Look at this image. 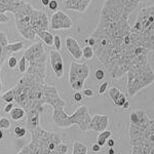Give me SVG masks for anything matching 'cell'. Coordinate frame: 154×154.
<instances>
[{
    "label": "cell",
    "mask_w": 154,
    "mask_h": 154,
    "mask_svg": "<svg viewBox=\"0 0 154 154\" xmlns=\"http://www.w3.org/2000/svg\"><path fill=\"white\" fill-rule=\"evenodd\" d=\"M0 128L2 130H9L11 128V122L7 117H1L0 118Z\"/></svg>",
    "instance_id": "cell-27"
},
{
    "label": "cell",
    "mask_w": 154,
    "mask_h": 154,
    "mask_svg": "<svg viewBox=\"0 0 154 154\" xmlns=\"http://www.w3.org/2000/svg\"><path fill=\"white\" fill-rule=\"evenodd\" d=\"M82 93L83 95L85 97H88V98H91V97H94V91L91 88H84L82 89Z\"/></svg>",
    "instance_id": "cell-35"
},
{
    "label": "cell",
    "mask_w": 154,
    "mask_h": 154,
    "mask_svg": "<svg viewBox=\"0 0 154 154\" xmlns=\"http://www.w3.org/2000/svg\"><path fill=\"white\" fill-rule=\"evenodd\" d=\"M108 153H109V154H115V153H116V151L114 150L113 147H110V149H109V151H108Z\"/></svg>",
    "instance_id": "cell-42"
},
{
    "label": "cell",
    "mask_w": 154,
    "mask_h": 154,
    "mask_svg": "<svg viewBox=\"0 0 154 154\" xmlns=\"http://www.w3.org/2000/svg\"><path fill=\"white\" fill-rule=\"evenodd\" d=\"M107 88H108V82H107V81H105V82H103V83H101L100 85H99V88H98L99 95H103V94H105L106 91H107Z\"/></svg>",
    "instance_id": "cell-32"
},
{
    "label": "cell",
    "mask_w": 154,
    "mask_h": 154,
    "mask_svg": "<svg viewBox=\"0 0 154 154\" xmlns=\"http://www.w3.org/2000/svg\"><path fill=\"white\" fill-rule=\"evenodd\" d=\"M45 73L26 71L12 88L14 101L25 111L37 109L42 113V86L45 83Z\"/></svg>",
    "instance_id": "cell-1"
},
{
    "label": "cell",
    "mask_w": 154,
    "mask_h": 154,
    "mask_svg": "<svg viewBox=\"0 0 154 154\" xmlns=\"http://www.w3.org/2000/svg\"><path fill=\"white\" fill-rule=\"evenodd\" d=\"M51 119L59 128H65L72 125H77L81 131H88L91 115L89 114L88 107L86 105L78 107L71 115H68L65 112L64 107H57L54 108Z\"/></svg>",
    "instance_id": "cell-4"
},
{
    "label": "cell",
    "mask_w": 154,
    "mask_h": 154,
    "mask_svg": "<svg viewBox=\"0 0 154 154\" xmlns=\"http://www.w3.org/2000/svg\"><path fill=\"white\" fill-rule=\"evenodd\" d=\"M4 63H5V61H4V60H3V59H2V58H1V57H0V67H1L2 65H3V64H4Z\"/></svg>",
    "instance_id": "cell-44"
},
{
    "label": "cell",
    "mask_w": 154,
    "mask_h": 154,
    "mask_svg": "<svg viewBox=\"0 0 154 154\" xmlns=\"http://www.w3.org/2000/svg\"><path fill=\"white\" fill-rule=\"evenodd\" d=\"M7 22H8V17L6 16V14H2V12H0V24L7 23Z\"/></svg>",
    "instance_id": "cell-36"
},
{
    "label": "cell",
    "mask_w": 154,
    "mask_h": 154,
    "mask_svg": "<svg viewBox=\"0 0 154 154\" xmlns=\"http://www.w3.org/2000/svg\"><path fill=\"white\" fill-rule=\"evenodd\" d=\"M106 144H108L109 147H113V146L115 145V141H114L113 139H111V137H110V138H109L108 140H107Z\"/></svg>",
    "instance_id": "cell-39"
},
{
    "label": "cell",
    "mask_w": 154,
    "mask_h": 154,
    "mask_svg": "<svg viewBox=\"0 0 154 154\" xmlns=\"http://www.w3.org/2000/svg\"><path fill=\"white\" fill-rule=\"evenodd\" d=\"M95 56L93 51V48L91 46H84V48H82V58H84L85 60H91L93 59V57Z\"/></svg>",
    "instance_id": "cell-23"
},
{
    "label": "cell",
    "mask_w": 154,
    "mask_h": 154,
    "mask_svg": "<svg viewBox=\"0 0 154 154\" xmlns=\"http://www.w3.org/2000/svg\"><path fill=\"white\" fill-rule=\"evenodd\" d=\"M23 48H24V43L21 41L14 42V43H11V42H9V43L6 45V49L11 53V54H14V53H18V51H21Z\"/></svg>",
    "instance_id": "cell-19"
},
{
    "label": "cell",
    "mask_w": 154,
    "mask_h": 154,
    "mask_svg": "<svg viewBox=\"0 0 154 154\" xmlns=\"http://www.w3.org/2000/svg\"><path fill=\"white\" fill-rule=\"evenodd\" d=\"M121 108H123V109H128L130 108V103H128V101H126L125 104H123V106L121 107Z\"/></svg>",
    "instance_id": "cell-40"
},
{
    "label": "cell",
    "mask_w": 154,
    "mask_h": 154,
    "mask_svg": "<svg viewBox=\"0 0 154 154\" xmlns=\"http://www.w3.org/2000/svg\"><path fill=\"white\" fill-rule=\"evenodd\" d=\"M121 93H122V91H121L120 89H118L117 88H115V86L109 88V97L111 98V100L113 101L114 104L116 103V101H117V99L119 98Z\"/></svg>",
    "instance_id": "cell-21"
},
{
    "label": "cell",
    "mask_w": 154,
    "mask_h": 154,
    "mask_svg": "<svg viewBox=\"0 0 154 154\" xmlns=\"http://www.w3.org/2000/svg\"><path fill=\"white\" fill-rule=\"evenodd\" d=\"M154 120L143 110L130 113V143L139 145L146 142H154Z\"/></svg>",
    "instance_id": "cell-3"
},
{
    "label": "cell",
    "mask_w": 154,
    "mask_h": 154,
    "mask_svg": "<svg viewBox=\"0 0 154 154\" xmlns=\"http://www.w3.org/2000/svg\"><path fill=\"white\" fill-rule=\"evenodd\" d=\"M73 154H86L88 153V147L80 142H74L73 144Z\"/></svg>",
    "instance_id": "cell-20"
},
{
    "label": "cell",
    "mask_w": 154,
    "mask_h": 154,
    "mask_svg": "<svg viewBox=\"0 0 154 154\" xmlns=\"http://www.w3.org/2000/svg\"><path fill=\"white\" fill-rule=\"evenodd\" d=\"M36 36H38L46 45L51 46L54 44V35L48 32V30H40L37 32Z\"/></svg>",
    "instance_id": "cell-16"
},
{
    "label": "cell",
    "mask_w": 154,
    "mask_h": 154,
    "mask_svg": "<svg viewBox=\"0 0 154 154\" xmlns=\"http://www.w3.org/2000/svg\"><path fill=\"white\" fill-rule=\"evenodd\" d=\"M48 7L51 11H58V8H59V2L57 1V0H51L49 1V3H48Z\"/></svg>",
    "instance_id": "cell-31"
},
{
    "label": "cell",
    "mask_w": 154,
    "mask_h": 154,
    "mask_svg": "<svg viewBox=\"0 0 154 154\" xmlns=\"http://www.w3.org/2000/svg\"><path fill=\"white\" fill-rule=\"evenodd\" d=\"M42 105L48 104L53 108L57 107H65L66 102L60 97L59 91L56 86L49 85V84H43L42 86V97H41Z\"/></svg>",
    "instance_id": "cell-9"
},
{
    "label": "cell",
    "mask_w": 154,
    "mask_h": 154,
    "mask_svg": "<svg viewBox=\"0 0 154 154\" xmlns=\"http://www.w3.org/2000/svg\"><path fill=\"white\" fill-rule=\"evenodd\" d=\"M126 101H128V99H126L125 94L121 93V94H120V96H119V98L117 99V101H116L115 105L117 106V107H120V108H121V107L123 106V104H125Z\"/></svg>",
    "instance_id": "cell-30"
},
{
    "label": "cell",
    "mask_w": 154,
    "mask_h": 154,
    "mask_svg": "<svg viewBox=\"0 0 154 154\" xmlns=\"http://www.w3.org/2000/svg\"><path fill=\"white\" fill-rule=\"evenodd\" d=\"M65 45L68 53L71 54L74 60H81L82 59V48L79 45L78 41L71 36L65 38Z\"/></svg>",
    "instance_id": "cell-13"
},
{
    "label": "cell",
    "mask_w": 154,
    "mask_h": 154,
    "mask_svg": "<svg viewBox=\"0 0 154 154\" xmlns=\"http://www.w3.org/2000/svg\"><path fill=\"white\" fill-rule=\"evenodd\" d=\"M27 131L33 130L34 128L40 125V114L41 112L38 111L37 109H31V110H27Z\"/></svg>",
    "instance_id": "cell-15"
},
{
    "label": "cell",
    "mask_w": 154,
    "mask_h": 154,
    "mask_svg": "<svg viewBox=\"0 0 154 154\" xmlns=\"http://www.w3.org/2000/svg\"><path fill=\"white\" fill-rule=\"evenodd\" d=\"M9 115H11V118L12 119V120L19 121V120H21L23 117H25V115H26V111H25V109L22 108L21 106L12 107L11 112H9Z\"/></svg>",
    "instance_id": "cell-17"
},
{
    "label": "cell",
    "mask_w": 154,
    "mask_h": 154,
    "mask_svg": "<svg viewBox=\"0 0 154 154\" xmlns=\"http://www.w3.org/2000/svg\"><path fill=\"white\" fill-rule=\"evenodd\" d=\"M101 149H102V147L97 142L95 144H93V145H91V150H93L94 152H100Z\"/></svg>",
    "instance_id": "cell-37"
},
{
    "label": "cell",
    "mask_w": 154,
    "mask_h": 154,
    "mask_svg": "<svg viewBox=\"0 0 154 154\" xmlns=\"http://www.w3.org/2000/svg\"><path fill=\"white\" fill-rule=\"evenodd\" d=\"M34 7L25 0H22L21 4L18 8L12 14L14 16L16 21V27L18 32L22 35V37L29 41H34L36 33L30 27V17H31L32 9Z\"/></svg>",
    "instance_id": "cell-6"
},
{
    "label": "cell",
    "mask_w": 154,
    "mask_h": 154,
    "mask_svg": "<svg viewBox=\"0 0 154 154\" xmlns=\"http://www.w3.org/2000/svg\"><path fill=\"white\" fill-rule=\"evenodd\" d=\"M104 77H105V71L103 69H98L96 71V78L98 80H102V79H104Z\"/></svg>",
    "instance_id": "cell-33"
},
{
    "label": "cell",
    "mask_w": 154,
    "mask_h": 154,
    "mask_svg": "<svg viewBox=\"0 0 154 154\" xmlns=\"http://www.w3.org/2000/svg\"><path fill=\"white\" fill-rule=\"evenodd\" d=\"M53 45L54 46V49L56 51H61L62 48V43H61V37L59 35H54V44Z\"/></svg>",
    "instance_id": "cell-29"
},
{
    "label": "cell",
    "mask_w": 154,
    "mask_h": 154,
    "mask_svg": "<svg viewBox=\"0 0 154 154\" xmlns=\"http://www.w3.org/2000/svg\"><path fill=\"white\" fill-rule=\"evenodd\" d=\"M93 0H63V6L68 11L84 12Z\"/></svg>",
    "instance_id": "cell-14"
},
{
    "label": "cell",
    "mask_w": 154,
    "mask_h": 154,
    "mask_svg": "<svg viewBox=\"0 0 154 154\" xmlns=\"http://www.w3.org/2000/svg\"><path fill=\"white\" fill-rule=\"evenodd\" d=\"M18 67H19V72L20 73H25L27 70V68H28V65H27V60L25 58V56L22 57L21 59H20V61L18 62Z\"/></svg>",
    "instance_id": "cell-26"
},
{
    "label": "cell",
    "mask_w": 154,
    "mask_h": 154,
    "mask_svg": "<svg viewBox=\"0 0 154 154\" xmlns=\"http://www.w3.org/2000/svg\"><path fill=\"white\" fill-rule=\"evenodd\" d=\"M68 152V146L65 143L60 142L58 145L54 147L53 154H66Z\"/></svg>",
    "instance_id": "cell-22"
},
{
    "label": "cell",
    "mask_w": 154,
    "mask_h": 154,
    "mask_svg": "<svg viewBox=\"0 0 154 154\" xmlns=\"http://www.w3.org/2000/svg\"><path fill=\"white\" fill-rule=\"evenodd\" d=\"M29 133L31 135V142L19 151L20 154H53L54 147L62 142L58 134L45 131L41 125L34 128Z\"/></svg>",
    "instance_id": "cell-2"
},
{
    "label": "cell",
    "mask_w": 154,
    "mask_h": 154,
    "mask_svg": "<svg viewBox=\"0 0 154 154\" xmlns=\"http://www.w3.org/2000/svg\"><path fill=\"white\" fill-rule=\"evenodd\" d=\"M91 69L88 64L72 62L69 70V83L74 91H81L88 78Z\"/></svg>",
    "instance_id": "cell-8"
},
{
    "label": "cell",
    "mask_w": 154,
    "mask_h": 154,
    "mask_svg": "<svg viewBox=\"0 0 154 154\" xmlns=\"http://www.w3.org/2000/svg\"><path fill=\"white\" fill-rule=\"evenodd\" d=\"M18 59L14 56H9L8 59H7V64H8V67L11 69H14L17 66H18Z\"/></svg>",
    "instance_id": "cell-28"
},
{
    "label": "cell",
    "mask_w": 154,
    "mask_h": 154,
    "mask_svg": "<svg viewBox=\"0 0 154 154\" xmlns=\"http://www.w3.org/2000/svg\"><path fill=\"white\" fill-rule=\"evenodd\" d=\"M14 137L17 138H23L27 135V128H24V126H16L14 130Z\"/></svg>",
    "instance_id": "cell-25"
},
{
    "label": "cell",
    "mask_w": 154,
    "mask_h": 154,
    "mask_svg": "<svg viewBox=\"0 0 154 154\" xmlns=\"http://www.w3.org/2000/svg\"><path fill=\"white\" fill-rule=\"evenodd\" d=\"M24 56L29 64L27 70L37 72L46 71L48 54H46L45 49L43 48V43H41V42L32 43L25 51Z\"/></svg>",
    "instance_id": "cell-7"
},
{
    "label": "cell",
    "mask_w": 154,
    "mask_h": 154,
    "mask_svg": "<svg viewBox=\"0 0 154 154\" xmlns=\"http://www.w3.org/2000/svg\"><path fill=\"white\" fill-rule=\"evenodd\" d=\"M12 107H14V104H12V102H11V103H7V105L5 106V108H4V112H5V113H9V112H11V110L12 109Z\"/></svg>",
    "instance_id": "cell-38"
},
{
    "label": "cell",
    "mask_w": 154,
    "mask_h": 154,
    "mask_svg": "<svg viewBox=\"0 0 154 154\" xmlns=\"http://www.w3.org/2000/svg\"><path fill=\"white\" fill-rule=\"evenodd\" d=\"M111 135H112V131H111L105 130V131H101V133H99L98 137H97V143H98L101 147H103L106 144L107 140L111 137Z\"/></svg>",
    "instance_id": "cell-18"
},
{
    "label": "cell",
    "mask_w": 154,
    "mask_h": 154,
    "mask_svg": "<svg viewBox=\"0 0 154 154\" xmlns=\"http://www.w3.org/2000/svg\"><path fill=\"white\" fill-rule=\"evenodd\" d=\"M126 75H128L126 89L130 97L137 95L143 88L151 85L154 81V73L149 64L135 69H130L126 72Z\"/></svg>",
    "instance_id": "cell-5"
},
{
    "label": "cell",
    "mask_w": 154,
    "mask_h": 154,
    "mask_svg": "<svg viewBox=\"0 0 154 154\" xmlns=\"http://www.w3.org/2000/svg\"><path fill=\"white\" fill-rule=\"evenodd\" d=\"M2 100L5 102V103H11V102L14 101V91H12V88L8 89L5 93L2 94Z\"/></svg>",
    "instance_id": "cell-24"
},
{
    "label": "cell",
    "mask_w": 154,
    "mask_h": 154,
    "mask_svg": "<svg viewBox=\"0 0 154 154\" xmlns=\"http://www.w3.org/2000/svg\"><path fill=\"white\" fill-rule=\"evenodd\" d=\"M49 60H51V66L53 69L54 75L57 78H61L64 75V63L63 57L59 51H51L49 53Z\"/></svg>",
    "instance_id": "cell-11"
},
{
    "label": "cell",
    "mask_w": 154,
    "mask_h": 154,
    "mask_svg": "<svg viewBox=\"0 0 154 154\" xmlns=\"http://www.w3.org/2000/svg\"><path fill=\"white\" fill-rule=\"evenodd\" d=\"M108 125H109L108 115L95 114L94 116H91L88 131H96V133H101V131L107 130Z\"/></svg>",
    "instance_id": "cell-12"
},
{
    "label": "cell",
    "mask_w": 154,
    "mask_h": 154,
    "mask_svg": "<svg viewBox=\"0 0 154 154\" xmlns=\"http://www.w3.org/2000/svg\"><path fill=\"white\" fill-rule=\"evenodd\" d=\"M4 138V135H3V131H2V128H0V140H2V139Z\"/></svg>",
    "instance_id": "cell-43"
},
{
    "label": "cell",
    "mask_w": 154,
    "mask_h": 154,
    "mask_svg": "<svg viewBox=\"0 0 154 154\" xmlns=\"http://www.w3.org/2000/svg\"><path fill=\"white\" fill-rule=\"evenodd\" d=\"M82 98H83V95L80 93V91H75L73 95V100L76 101V102H80L82 101Z\"/></svg>",
    "instance_id": "cell-34"
},
{
    "label": "cell",
    "mask_w": 154,
    "mask_h": 154,
    "mask_svg": "<svg viewBox=\"0 0 154 154\" xmlns=\"http://www.w3.org/2000/svg\"><path fill=\"white\" fill-rule=\"evenodd\" d=\"M49 1H51V0H41V3L43 4V6H48Z\"/></svg>",
    "instance_id": "cell-41"
},
{
    "label": "cell",
    "mask_w": 154,
    "mask_h": 154,
    "mask_svg": "<svg viewBox=\"0 0 154 154\" xmlns=\"http://www.w3.org/2000/svg\"><path fill=\"white\" fill-rule=\"evenodd\" d=\"M73 27V21L67 14L62 11H56L49 19V28L53 30L71 29Z\"/></svg>",
    "instance_id": "cell-10"
}]
</instances>
